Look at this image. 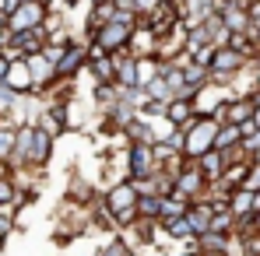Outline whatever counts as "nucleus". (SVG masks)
Returning a JSON list of instances; mask_svg holds the SVG:
<instances>
[{"mask_svg": "<svg viewBox=\"0 0 260 256\" xmlns=\"http://www.w3.org/2000/svg\"><path fill=\"white\" fill-rule=\"evenodd\" d=\"M218 127H221V123H218L215 116H197V120L186 127V144H183V155H186L190 162H197L201 155L215 151Z\"/></svg>", "mask_w": 260, "mask_h": 256, "instance_id": "f257e3e1", "label": "nucleus"}, {"mask_svg": "<svg viewBox=\"0 0 260 256\" xmlns=\"http://www.w3.org/2000/svg\"><path fill=\"white\" fill-rule=\"evenodd\" d=\"M158 172L155 144H130L127 148V175L130 179H148Z\"/></svg>", "mask_w": 260, "mask_h": 256, "instance_id": "f03ea898", "label": "nucleus"}, {"mask_svg": "<svg viewBox=\"0 0 260 256\" xmlns=\"http://www.w3.org/2000/svg\"><path fill=\"white\" fill-rule=\"evenodd\" d=\"M46 14H49V7H43L39 0H25L14 14H7V28H11V35L14 32H28V28H39L46 21Z\"/></svg>", "mask_w": 260, "mask_h": 256, "instance_id": "7ed1b4c3", "label": "nucleus"}, {"mask_svg": "<svg viewBox=\"0 0 260 256\" xmlns=\"http://www.w3.org/2000/svg\"><path fill=\"white\" fill-rule=\"evenodd\" d=\"M134 32H137V25H123V21H109V25H102L99 28V35L91 39V43H99L106 53H116V49H127L130 39H134Z\"/></svg>", "mask_w": 260, "mask_h": 256, "instance_id": "20e7f679", "label": "nucleus"}, {"mask_svg": "<svg viewBox=\"0 0 260 256\" xmlns=\"http://www.w3.org/2000/svg\"><path fill=\"white\" fill-rule=\"evenodd\" d=\"M85 67H88V43L74 39L56 63V78H78V74H85Z\"/></svg>", "mask_w": 260, "mask_h": 256, "instance_id": "39448f33", "label": "nucleus"}, {"mask_svg": "<svg viewBox=\"0 0 260 256\" xmlns=\"http://www.w3.org/2000/svg\"><path fill=\"white\" fill-rule=\"evenodd\" d=\"M208 186H211V182L204 179V172L197 169V162H193V165H186V169L176 175V193H179V197H186V200H201V197L208 193Z\"/></svg>", "mask_w": 260, "mask_h": 256, "instance_id": "423d86ee", "label": "nucleus"}, {"mask_svg": "<svg viewBox=\"0 0 260 256\" xmlns=\"http://www.w3.org/2000/svg\"><path fill=\"white\" fill-rule=\"evenodd\" d=\"M137 186L130 182V179H120V182H113V186H106V193H102V200L109 204V211L120 214L127 211V207H137Z\"/></svg>", "mask_w": 260, "mask_h": 256, "instance_id": "0eeeda50", "label": "nucleus"}, {"mask_svg": "<svg viewBox=\"0 0 260 256\" xmlns=\"http://www.w3.org/2000/svg\"><path fill=\"white\" fill-rule=\"evenodd\" d=\"M215 70H225V74H232V78H239L246 67H250V56H243V53H236L232 46H218L215 53V63H211Z\"/></svg>", "mask_w": 260, "mask_h": 256, "instance_id": "6e6552de", "label": "nucleus"}, {"mask_svg": "<svg viewBox=\"0 0 260 256\" xmlns=\"http://www.w3.org/2000/svg\"><path fill=\"white\" fill-rule=\"evenodd\" d=\"M88 74H91L95 85H116V60H113V53L88 56Z\"/></svg>", "mask_w": 260, "mask_h": 256, "instance_id": "1a4fd4ad", "label": "nucleus"}, {"mask_svg": "<svg viewBox=\"0 0 260 256\" xmlns=\"http://www.w3.org/2000/svg\"><path fill=\"white\" fill-rule=\"evenodd\" d=\"M211 214L215 207L201 197V200H190V211H186V221H190V228H193V235H204L208 228H211Z\"/></svg>", "mask_w": 260, "mask_h": 256, "instance_id": "9d476101", "label": "nucleus"}, {"mask_svg": "<svg viewBox=\"0 0 260 256\" xmlns=\"http://www.w3.org/2000/svg\"><path fill=\"white\" fill-rule=\"evenodd\" d=\"M236 242V235H221V232H204L193 239V246L201 253H215V256H229V246Z\"/></svg>", "mask_w": 260, "mask_h": 256, "instance_id": "9b49d317", "label": "nucleus"}, {"mask_svg": "<svg viewBox=\"0 0 260 256\" xmlns=\"http://www.w3.org/2000/svg\"><path fill=\"white\" fill-rule=\"evenodd\" d=\"M166 116H169V120H173L179 130H186L190 123H193V120H197V116H201V113H197L193 98H173V102H169V113H166Z\"/></svg>", "mask_w": 260, "mask_h": 256, "instance_id": "f8f14e48", "label": "nucleus"}, {"mask_svg": "<svg viewBox=\"0 0 260 256\" xmlns=\"http://www.w3.org/2000/svg\"><path fill=\"white\" fill-rule=\"evenodd\" d=\"M25 60H28V70H32V78H36L39 91H43V88H49L53 81H56V67L46 60L43 53H36V56H25Z\"/></svg>", "mask_w": 260, "mask_h": 256, "instance_id": "ddd939ff", "label": "nucleus"}, {"mask_svg": "<svg viewBox=\"0 0 260 256\" xmlns=\"http://www.w3.org/2000/svg\"><path fill=\"white\" fill-rule=\"evenodd\" d=\"M197 169L204 172V179H208V182H218V179L225 175V169H229V162H225V155H221V151H208V155H201V158H197Z\"/></svg>", "mask_w": 260, "mask_h": 256, "instance_id": "4468645a", "label": "nucleus"}, {"mask_svg": "<svg viewBox=\"0 0 260 256\" xmlns=\"http://www.w3.org/2000/svg\"><path fill=\"white\" fill-rule=\"evenodd\" d=\"M158 225H162L166 239H173V242H193L197 239L193 228H190V221H186V214L183 217H169V221H158Z\"/></svg>", "mask_w": 260, "mask_h": 256, "instance_id": "2eb2a0df", "label": "nucleus"}, {"mask_svg": "<svg viewBox=\"0 0 260 256\" xmlns=\"http://www.w3.org/2000/svg\"><path fill=\"white\" fill-rule=\"evenodd\" d=\"M221 25L229 28V32H250L253 28V21H250V11L246 7H229V11H221Z\"/></svg>", "mask_w": 260, "mask_h": 256, "instance_id": "dca6fc26", "label": "nucleus"}, {"mask_svg": "<svg viewBox=\"0 0 260 256\" xmlns=\"http://www.w3.org/2000/svg\"><path fill=\"white\" fill-rule=\"evenodd\" d=\"M130 137V144H158V137H155V127H151V120H144V116H137L127 130H123Z\"/></svg>", "mask_w": 260, "mask_h": 256, "instance_id": "f3484780", "label": "nucleus"}, {"mask_svg": "<svg viewBox=\"0 0 260 256\" xmlns=\"http://www.w3.org/2000/svg\"><path fill=\"white\" fill-rule=\"evenodd\" d=\"M243 144V127H236V123H221L218 127V137H215V151H232V148H239Z\"/></svg>", "mask_w": 260, "mask_h": 256, "instance_id": "a211bd4d", "label": "nucleus"}, {"mask_svg": "<svg viewBox=\"0 0 260 256\" xmlns=\"http://www.w3.org/2000/svg\"><path fill=\"white\" fill-rule=\"evenodd\" d=\"M253 204H257V193H253V190H246V186L232 190V197H229V207H232V214H236V217L253 214Z\"/></svg>", "mask_w": 260, "mask_h": 256, "instance_id": "6ab92c4d", "label": "nucleus"}, {"mask_svg": "<svg viewBox=\"0 0 260 256\" xmlns=\"http://www.w3.org/2000/svg\"><path fill=\"white\" fill-rule=\"evenodd\" d=\"M120 102V85H95V105L99 113H109Z\"/></svg>", "mask_w": 260, "mask_h": 256, "instance_id": "aec40b11", "label": "nucleus"}, {"mask_svg": "<svg viewBox=\"0 0 260 256\" xmlns=\"http://www.w3.org/2000/svg\"><path fill=\"white\" fill-rule=\"evenodd\" d=\"M236 214H232V207H225V211H215L211 214V228L208 232H221V235H236Z\"/></svg>", "mask_w": 260, "mask_h": 256, "instance_id": "412c9836", "label": "nucleus"}, {"mask_svg": "<svg viewBox=\"0 0 260 256\" xmlns=\"http://www.w3.org/2000/svg\"><path fill=\"white\" fill-rule=\"evenodd\" d=\"M21 197V186L14 182V175L7 172V175H0V207H14V200ZM18 214V211H14Z\"/></svg>", "mask_w": 260, "mask_h": 256, "instance_id": "4be33fe9", "label": "nucleus"}, {"mask_svg": "<svg viewBox=\"0 0 260 256\" xmlns=\"http://www.w3.org/2000/svg\"><path fill=\"white\" fill-rule=\"evenodd\" d=\"M144 95L148 98H155V102H173V88H169V81L158 74V78H151L148 85H144Z\"/></svg>", "mask_w": 260, "mask_h": 256, "instance_id": "5701e85b", "label": "nucleus"}, {"mask_svg": "<svg viewBox=\"0 0 260 256\" xmlns=\"http://www.w3.org/2000/svg\"><path fill=\"white\" fill-rule=\"evenodd\" d=\"M81 113H85V109H81L78 98L63 102V123H67V130H81V127H85V116H81Z\"/></svg>", "mask_w": 260, "mask_h": 256, "instance_id": "b1692460", "label": "nucleus"}, {"mask_svg": "<svg viewBox=\"0 0 260 256\" xmlns=\"http://www.w3.org/2000/svg\"><path fill=\"white\" fill-rule=\"evenodd\" d=\"M137 214L158 221L162 217V197H137Z\"/></svg>", "mask_w": 260, "mask_h": 256, "instance_id": "393cba45", "label": "nucleus"}, {"mask_svg": "<svg viewBox=\"0 0 260 256\" xmlns=\"http://www.w3.org/2000/svg\"><path fill=\"white\" fill-rule=\"evenodd\" d=\"M99 256H134V253H130L127 239H120V235H116V239H113V242H109V246H106Z\"/></svg>", "mask_w": 260, "mask_h": 256, "instance_id": "a878e982", "label": "nucleus"}, {"mask_svg": "<svg viewBox=\"0 0 260 256\" xmlns=\"http://www.w3.org/2000/svg\"><path fill=\"white\" fill-rule=\"evenodd\" d=\"M246 190H253V193H260V162H253L250 165V175H246V182H243Z\"/></svg>", "mask_w": 260, "mask_h": 256, "instance_id": "bb28decb", "label": "nucleus"}, {"mask_svg": "<svg viewBox=\"0 0 260 256\" xmlns=\"http://www.w3.org/2000/svg\"><path fill=\"white\" fill-rule=\"evenodd\" d=\"M46 43H49V46H71L74 39H71V32H67V28H60V32H49V35H46Z\"/></svg>", "mask_w": 260, "mask_h": 256, "instance_id": "cd10ccee", "label": "nucleus"}, {"mask_svg": "<svg viewBox=\"0 0 260 256\" xmlns=\"http://www.w3.org/2000/svg\"><path fill=\"white\" fill-rule=\"evenodd\" d=\"M11 63H14V60H11V56L0 49V81H7V70H11Z\"/></svg>", "mask_w": 260, "mask_h": 256, "instance_id": "c85d7f7f", "label": "nucleus"}, {"mask_svg": "<svg viewBox=\"0 0 260 256\" xmlns=\"http://www.w3.org/2000/svg\"><path fill=\"white\" fill-rule=\"evenodd\" d=\"M158 4H162V0H137V14H151Z\"/></svg>", "mask_w": 260, "mask_h": 256, "instance_id": "c756f323", "label": "nucleus"}, {"mask_svg": "<svg viewBox=\"0 0 260 256\" xmlns=\"http://www.w3.org/2000/svg\"><path fill=\"white\" fill-rule=\"evenodd\" d=\"M116 7H123V11H137V0H113Z\"/></svg>", "mask_w": 260, "mask_h": 256, "instance_id": "7c9ffc66", "label": "nucleus"}, {"mask_svg": "<svg viewBox=\"0 0 260 256\" xmlns=\"http://www.w3.org/2000/svg\"><path fill=\"white\" fill-rule=\"evenodd\" d=\"M253 102H257V113H253V120H257V127H260V91L253 95Z\"/></svg>", "mask_w": 260, "mask_h": 256, "instance_id": "2f4dec72", "label": "nucleus"}, {"mask_svg": "<svg viewBox=\"0 0 260 256\" xmlns=\"http://www.w3.org/2000/svg\"><path fill=\"white\" fill-rule=\"evenodd\" d=\"M183 256H215V253H201V249H197V246H193V249H190V253H183Z\"/></svg>", "mask_w": 260, "mask_h": 256, "instance_id": "473e14b6", "label": "nucleus"}, {"mask_svg": "<svg viewBox=\"0 0 260 256\" xmlns=\"http://www.w3.org/2000/svg\"><path fill=\"white\" fill-rule=\"evenodd\" d=\"M78 4H81V0H63V7H78Z\"/></svg>", "mask_w": 260, "mask_h": 256, "instance_id": "72a5a7b5", "label": "nucleus"}, {"mask_svg": "<svg viewBox=\"0 0 260 256\" xmlns=\"http://www.w3.org/2000/svg\"><path fill=\"white\" fill-rule=\"evenodd\" d=\"M39 4H43V7H49V11H53V0H39Z\"/></svg>", "mask_w": 260, "mask_h": 256, "instance_id": "f704fd0d", "label": "nucleus"}, {"mask_svg": "<svg viewBox=\"0 0 260 256\" xmlns=\"http://www.w3.org/2000/svg\"><path fill=\"white\" fill-rule=\"evenodd\" d=\"M253 221H257V232H260V211H257V214H253Z\"/></svg>", "mask_w": 260, "mask_h": 256, "instance_id": "c9c22d12", "label": "nucleus"}, {"mask_svg": "<svg viewBox=\"0 0 260 256\" xmlns=\"http://www.w3.org/2000/svg\"><path fill=\"white\" fill-rule=\"evenodd\" d=\"M253 162H260V148H257V151H253Z\"/></svg>", "mask_w": 260, "mask_h": 256, "instance_id": "e433bc0d", "label": "nucleus"}, {"mask_svg": "<svg viewBox=\"0 0 260 256\" xmlns=\"http://www.w3.org/2000/svg\"><path fill=\"white\" fill-rule=\"evenodd\" d=\"M88 4H102V0H88Z\"/></svg>", "mask_w": 260, "mask_h": 256, "instance_id": "4c0bfd02", "label": "nucleus"}]
</instances>
